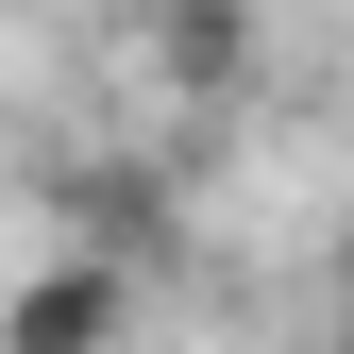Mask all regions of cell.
Returning <instances> with one entry per match:
<instances>
[{"label": "cell", "instance_id": "cell-1", "mask_svg": "<svg viewBox=\"0 0 354 354\" xmlns=\"http://www.w3.org/2000/svg\"><path fill=\"white\" fill-rule=\"evenodd\" d=\"M0 354H136V270L118 253H51L0 287Z\"/></svg>", "mask_w": 354, "mask_h": 354}, {"label": "cell", "instance_id": "cell-2", "mask_svg": "<svg viewBox=\"0 0 354 354\" xmlns=\"http://www.w3.org/2000/svg\"><path fill=\"white\" fill-rule=\"evenodd\" d=\"M136 68L169 84V102H236V68H253V17H236V0H152Z\"/></svg>", "mask_w": 354, "mask_h": 354}, {"label": "cell", "instance_id": "cell-4", "mask_svg": "<svg viewBox=\"0 0 354 354\" xmlns=\"http://www.w3.org/2000/svg\"><path fill=\"white\" fill-rule=\"evenodd\" d=\"M337 354H354V304H337Z\"/></svg>", "mask_w": 354, "mask_h": 354}, {"label": "cell", "instance_id": "cell-3", "mask_svg": "<svg viewBox=\"0 0 354 354\" xmlns=\"http://www.w3.org/2000/svg\"><path fill=\"white\" fill-rule=\"evenodd\" d=\"M337 270H354V219H337Z\"/></svg>", "mask_w": 354, "mask_h": 354}]
</instances>
